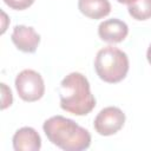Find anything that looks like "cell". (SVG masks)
<instances>
[{
    "instance_id": "11",
    "label": "cell",
    "mask_w": 151,
    "mask_h": 151,
    "mask_svg": "<svg viewBox=\"0 0 151 151\" xmlns=\"http://www.w3.org/2000/svg\"><path fill=\"white\" fill-rule=\"evenodd\" d=\"M35 0H4V2L12 9H17V11H22L28 8L29 6L33 5Z\"/></svg>"
},
{
    "instance_id": "6",
    "label": "cell",
    "mask_w": 151,
    "mask_h": 151,
    "mask_svg": "<svg viewBox=\"0 0 151 151\" xmlns=\"http://www.w3.org/2000/svg\"><path fill=\"white\" fill-rule=\"evenodd\" d=\"M11 39L15 47L25 53H34L40 42V35L33 27L17 25L13 28Z\"/></svg>"
},
{
    "instance_id": "12",
    "label": "cell",
    "mask_w": 151,
    "mask_h": 151,
    "mask_svg": "<svg viewBox=\"0 0 151 151\" xmlns=\"http://www.w3.org/2000/svg\"><path fill=\"white\" fill-rule=\"evenodd\" d=\"M1 91H2V104H1V109L5 110L6 107L12 105L13 101V97H12V92L11 88H8L6 86V84H1Z\"/></svg>"
},
{
    "instance_id": "10",
    "label": "cell",
    "mask_w": 151,
    "mask_h": 151,
    "mask_svg": "<svg viewBox=\"0 0 151 151\" xmlns=\"http://www.w3.org/2000/svg\"><path fill=\"white\" fill-rule=\"evenodd\" d=\"M127 11L134 20H147L151 18V0H137L129 5Z\"/></svg>"
},
{
    "instance_id": "5",
    "label": "cell",
    "mask_w": 151,
    "mask_h": 151,
    "mask_svg": "<svg viewBox=\"0 0 151 151\" xmlns=\"http://www.w3.org/2000/svg\"><path fill=\"white\" fill-rule=\"evenodd\" d=\"M124 123L125 113L116 106H107L97 114L93 126L100 136H112L124 126Z\"/></svg>"
},
{
    "instance_id": "1",
    "label": "cell",
    "mask_w": 151,
    "mask_h": 151,
    "mask_svg": "<svg viewBox=\"0 0 151 151\" xmlns=\"http://www.w3.org/2000/svg\"><path fill=\"white\" fill-rule=\"evenodd\" d=\"M47 139L65 151H83L91 144L90 132L79 126L72 119L63 116H53L42 125Z\"/></svg>"
},
{
    "instance_id": "9",
    "label": "cell",
    "mask_w": 151,
    "mask_h": 151,
    "mask_svg": "<svg viewBox=\"0 0 151 151\" xmlns=\"http://www.w3.org/2000/svg\"><path fill=\"white\" fill-rule=\"evenodd\" d=\"M79 11L90 19H101L110 14L111 5L109 0H79Z\"/></svg>"
},
{
    "instance_id": "3",
    "label": "cell",
    "mask_w": 151,
    "mask_h": 151,
    "mask_svg": "<svg viewBox=\"0 0 151 151\" xmlns=\"http://www.w3.org/2000/svg\"><path fill=\"white\" fill-rule=\"evenodd\" d=\"M94 70L97 76L105 83H119L127 74L129 58L122 50L106 46L98 51L94 59Z\"/></svg>"
},
{
    "instance_id": "2",
    "label": "cell",
    "mask_w": 151,
    "mask_h": 151,
    "mask_svg": "<svg viewBox=\"0 0 151 151\" xmlns=\"http://www.w3.org/2000/svg\"><path fill=\"white\" fill-rule=\"evenodd\" d=\"M60 107L74 116H86L96 107V98L91 93L90 83L79 72L67 74L60 83Z\"/></svg>"
},
{
    "instance_id": "8",
    "label": "cell",
    "mask_w": 151,
    "mask_h": 151,
    "mask_svg": "<svg viewBox=\"0 0 151 151\" xmlns=\"http://www.w3.org/2000/svg\"><path fill=\"white\" fill-rule=\"evenodd\" d=\"M12 142L15 151H38L41 147V138L39 133L29 126H24L17 130Z\"/></svg>"
},
{
    "instance_id": "13",
    "label": "cell",
    "mask_w": 151,
    "mask_h": 151,
    "mask_svg": "<svg viewBox=\"0 0 151 151\" xmlns=\"http://www.w3.org/2000/svg\"><path fill=\"white\" fill-rule=\"evenodd\" d=\"M146 58H147L149 64L151 65V45H150V46H149V48H147V52H146Z\"/></svg>"
},
{
    "instance_id": "14",
    "label": "cell",
    "mask_w": 151,
    "mask_h": 151,
    "mask_svg": "<svg viewBox=\"0 0 151 151\" xmlns=\"http://www.w3.org/2000/svg\"><path fill=\"white\" fill-rule=\"evenodd\" d=\"M119 4H125V5H131V4H133L134 1H137V0H117Z\"/></svg>"
},
{
    "instance_id": "4",
    "label": "cell",
    "mask_w": 151,
    "mask_h": 151,
    "mask_svg": "<svg viewBox=\"0 0 151 151\" xmlns=\"http://www.w3.org/2000/svg\"><path fill=\"white\" fill-rule=\"evenodd\" d=\"M15 88L19 97L28 103L39 100L45 93L42 77L34 70H24L15 78Z\"/></svg>"
},
{
    "instance_id": "7",
    "label": "cell",
    "mask_w": 151,
    "mask_h": 151,
    "mask_svg": "<svg viewBox=\"0 0 151 151\" xmlns=\"http://www.w3.org/2000/svg\"><path fill=\"white\" fill-rule=\"evenodd\" d=\"M129 34L127 25L119 19H107L98 26L99 38L109 44H118L123 41Z\"/></svg>"
}]
</instances>
